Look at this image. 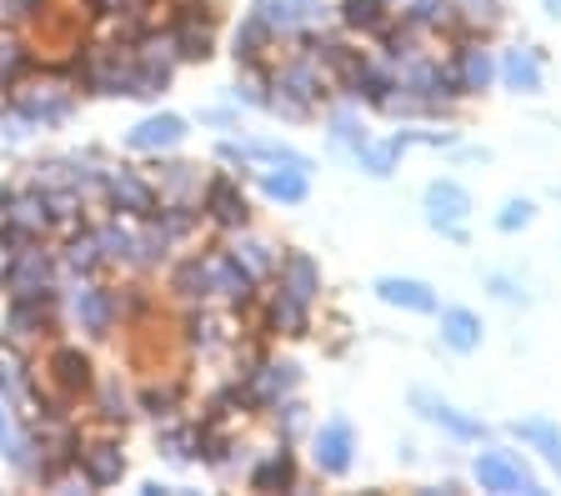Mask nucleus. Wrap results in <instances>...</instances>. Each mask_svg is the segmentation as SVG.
Listing matches in <instances>:
<instances>
[{"label": "nucleus", "mask_w": 561, "mask_h": 496, "mask_svg": "<svg viewBox=\"0 0 561 496\" xmlns=\"http://www.w3.org/2000/svg\"><path fill=\"white\" fill-rule=\"evenodd\" d=\"M471 472L486 492H537V476L526 472V461L516 451H481Z\"/></svg>", "instance_id": "f257e3e1"}, {"label": "nucleus", "mask_w": 561, "mask_h": 496, "mask_svg": "<svg viewBox=\"0 0 561 496\" xmlns=\"http://www.w3.org/2000/svg\"><path fill=\"white\" fill-rule=\"evenodd\" d=\"M426 211H432V226H442L446 237L461 241V221L471 216L467 186H456V181H432V186H426Z\"/></svg>", "instance_id": "f03ea898"}, {"label": "nucleus", "mask_w": 561, "mask_h": 496, "mask_svg": "<svg viewBox=\"0 0 561 496\" xmlns=\"http://www.w3.org/2000/svg\"><path fill=\"white\" fill-rule=\"evenodd\" d=\"M316 466H321V472H331V476H341L351 466V426L341 422V416L316 431Z\"/></svg>", "instance_id": "7ed1b4c3"}, {"label": "nucleus", "mask_w": 561, "mask_h": 496, "mask_svg": "<svg viewBox=\"0 0 561 496\" xmlns=\"http://www.w3.org/2000/svg\"><path fill=\"white\" fill-rule=\"evenodd\" d=\"M376 296L386 307H401V311H436V296L426 281H407V276H381L376 281Z\"/></svg>", "instance_id": "20e7f679"}, {"label": "nucleus", "mask_w": 561, "mask_h": 496, "mask_svg": "<svg viewBox=\"0 0 561 496\" xmlns=\"http://www.w3.org/2000/svg\"><path fill=\"white\" fill-rule=\"evenodd\" d=\"M416 406H421V416H426V422L446 426L451 437H461V441H477V437H481V422H471V416H461V412H456V406L436 402V396H426V391H416Z\"/></svg>", "instance_id": "39448f33"}, {"label": "nucleus", "mask_w": 561, "mask_h": 496, "mask_svg": "<svg viewBox=\"0 0 561 496\" xmlns=\"http://www.w3.org/2000/svg\"><path fill=\"white\" fill-rule=\"evenodd\" d=\"M442 342L451 346V351H477L481 346V321L471 316V311H461V307L442 311Z\"/></svg>", "instance_id": "423d86ee"}, {"label": "nucleus", "mask_w": 561, "mask_h": 496, "mask_svg": "<svg viewBox=\"0 0 561 496\" xmlns=\"http://www.w3.org/2000/svg\"><path fill=\"white\" fill-rule=\"evenodd\" d=\"M181 136H186V120L181 116H156L130 130V146H136V151H151V146H175Z\"/></svg>", "instance_id": "0eeeda50"}, {"label": "nucleus", "mask_w": 561, "mask_h": 496, "mask_svg": "<svg viewBox=\"0 0 561 496\" xmlns=\"http://www.w3.org/2000/svg\"><path fill=\"white\" fill-rule=\"evenodd\" d=\"M502 81L512 85V91H541V60H537V50H506Z\"/></svg>", "instance_id": "6e6552de"}, {"label": "nucleus", "mask_w": 561, "mask_h": 496, "mask_svg": "<svg viewBox=\"0 0 561 496\" xmlns=\"http://www.w3.org/2000/svg\"><path fill=\"white\" fill-rule=\"evenodd\" d=\"M516 437L522 441H531V447L541 451V457L551 461V466H557L561 472V431L551 422H516Z\"/></svg>", "instance_id": "1a4fd4ad"}, {"label": "nucleus", "mask_w": 561, "mask_h": 496, "mask_svg": "<svg viewBox=\"0 0 561 496\" xmlns=\"http://www.w3.org/2000/svg\"><path fill=\"white\" fill-rule=\"evenodd\" d=\"M486 81H491V56L486 50H461V66H456V85L461 91H486Z\"/></svg>", "instance_id": "9d476101"}, {"label": "nucleus", "mask_w": 561, "mask_h": 496, "mask_svg": "<svg viewBox=\"0 0 561 496\" xmlns=\"http://www.w3.org/2000/svg\"><path fill=\"white\" fill-rule=\"evenodd\" d=\"M286 296H296V301H311L316 296V266L306 256L286 261Z\"/></svg>", "instance_id": "9b49d317"}, {"label": "nucleus", "mask_w": 561, "mask_h": 496, "mask_svg": "<svg viewBox=\"0 0 561 496\" xmlns=\"http://www.w3.org/2000/svg\"><path fill=\"white\" fill-rule=\"evenodd\" d=\"M261 186H266L271 201H306V176H301V165H296V171H280V176H266Z\"/></svg>", "instance_id": "f8f14e48"}, {"label": "nucleus", "mask_w": 561, "mask_h": 496, "mask_svg": "<svg viewBox=\"0 0 561 496\" xmlns=\"http://www.w3.org/2000/svg\"><path fill=\"white\" fill-rule=\"evenodd\" d=\"M411 21H416V25H446V21H451V5H446V0H416Z\"/></svg>", "instance_id": "ddd939ff"}, {"label": "nucleus", "mask_w": 561, "mask_h": 496, "mask_svg": "<svg viewBox=\"0 0 561 496\" xmlns=\"http://www.w3.org/2000/svg\"><path fill=\"white\" fill-rule=\"evenodd\" d=\"M346 25H381V0H346Z\"/></svg>", "instance_id": "4468645a"}, {"label": "nucleus", "mask_w": 561, "mask_h": 496, "mask_svg": "<svg viewBox=\"0 0 561 496\" xmlns=\"http://www.w3.org/2000/svg\"><path fill=\"white\" fill-rule=\"evenodd\" d=\"M291 482V457H271L256 472V486H286Z\"/></svg>", "instance_id": "2eb2a0df"}, {"label": "nucleus", "mask_w": 561, "mask_h": 496, "mask_svg": "<svg viewBox=\"0 0 561 496\" xmlns=\"http://www.w3.org/2000/svg\"><path fill=\"white\" fill-rule=\"evenodd\" d=\"M526 221H531V201H506L502 216H496V226H502V231H522Z\"/></svg>", "instance_id": "dca6fc26"}, {"label": "nucleus", "mask_w": 561, "mask_h": 496, "mask_svg": "<svg viewBox=\"0 0 561 496\" xmlns=\"http://www.w3.org/2000/svg\"><path fill=\"white\" fill-rule=\"evenodd\" d=\"M216 206H221V211H216L221 221H241V216H245V206H241V201H231V191H226V181H216Z\"/></svg>", "instance_id": "f3484780"}, {"label": "nucleus", "mask_w": 561, "mask_h": 496, "mask_svg": "<svg viewBox=\"0 0 561 496\" xmlns=\"http://www.w3.org/2000/svg\"><path fill=\"white\" fill-rule=\"evenodd\" d=\"M547 11H551V15H557V21H561V0H547Z\"/></svg>", "instance_id": "a211bd4d"}]
</instances>
